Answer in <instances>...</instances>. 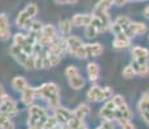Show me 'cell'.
<instances>
[{
    "mask_svg": "<svg viewBox=\"0 0 149 129\" xmlns=\"http://www.w3.org/2000/svg\"><path fill=\"white\" fill-rule=\"evenodd\" d=\"M34 17H31V14L27 12L26 9H24L22 12H19V14L17 16L16 18V26L18 28H26L29 30L31 25H33V21H34Z\"/></svg>",
    "mask_w": 149,
    "mask_h": 129,
    "instance_id": "30bf717a",
    "label": "cell"
},
{
    "mask_svg": "<svg viewBox=\"0 0 149 129\" xmlns=\"http://www.w3.org/2000/svg\"><path fill=\"white\" fill-rule=\"evenodd\" d=\"M102 88L100 85H92L90 89L87 90V99L90 102H99V97H100V93H101Z\"/></svg>",
    "mask_w": 149,
    "mask_h": 129,
    "instance_id": "44dd1931",
    "label": "cell"
},
{
    "mask_svg": "<svg viewBox=\"0 0 149 129\" xmlns=\"http://www.w3.org/2000/svg\"><path fill=\"white\" fill-rule=\"evenodd\" d=\"M21 52H22L21 47H19V45H17V44H14V43L9 47V54L13 57V58H16V57L21 53Z\"/></svg>",
    "mask_w": 149,
    "mask_h": 129,
    "instance_id": "d6a6232c",
    "label": "cell"
},
{
    "mask_svg": "<svg viewBox=\"0 0 149 129\" xmlns=\"http://www.w3.org/2000/svg\"><path fill=\"white\" fill-rule=\"evenodd\" d=\"M53 116L56 117L57 120H58L60 124H64L66 125L68 121L73 117V111L69 110V108L64 107V106L60 105L58 107L56 108V110H53Z\"/></svg>",
    "mask_w": 149,
    "mask_h": 129,
    "instance_id": "ba28073f",
    "label": "cell"
},
{
    "mask_svg": "<svg viewBox=\"0 0 149 129\" xmlns=\"http://www.w3.org/2000/svg\"><path fill=\"white\" fill-rule=\"evenodd\" d=\"M86 49L88 57H99L104 52V47L100 43H91V44H86Z\"/></svg>",
    "mask_w": 149,
    "mask_h": 129,
    "instance_id": "9a60e30c",
    "label": "cell"
},
{
    "mask_svg": "<svg viewBox=\"0 0 149 129\" xmlns=\"http://www.w3.org/2000/svg\"><path fill=\"white\" fill-rule=\"evenodd\" d=\"M48 57H49V62H51V66L54 67V66H57L61 62L62 59V56L61 54H56V53H49L48 52Z\"/></svg>",
    "mask_w": 149,
    "mask_h": 129,
    "instance_id": "f1b7e54d",
    "label": "cell"
},
{
    "mask_svg": "<svg viewBox=\"0 0 149 129\" xmlns=\"http://www.w3.org/2000/svg\"><path fill=\"white\" fill-rule=\"evenodd\" d=\"M90 112H91L90 106H88L87 103H81V105H78V106H77V107L73 110V116L79 117V119H83V120H84V117L87 116Z\"/></svg>",
    "mask_w": 149,
    "mask_h": 129,
    "instance_id": "ac0fdd59",
    "label": "cell"
},
{
    "mask_svg": "<svg viewBox=\"0 0 149 129\" xmlns=\"http://www.w3.org/2000/svg\"><path fill=\"white\" fill-rule=\"evenodd\" d=\"M99 116L101 120H111V121H116L117 106L114 105V102L111 101V99L105 101L104 106H102L99 111Z\"/></svg>",
    "mask_w": 149,
    "mask_h": 129,
    "instance_id": "5b68a950",
    "label": "cell"
},
{
    "mask_svg": "<svg viewBox=\"0 0 149 129\" xmlns=\"http://www.w3.org/2000/svg\"><path fill=\"white\" fill-rule=\"evenodd\" d=\"M68 4H75V3H78V0H66Z\"/></svg>",
    "mask_w": 149,
    "mask_h": 129,
    "instance_id": "ee69618b",
    "label": "cell"
},
{
    "mask_svg": "<svg viewBox=\"0 0 149 129\" xmlns=\"http://www.w3.org/2000/svg\"><path fill=\"white\" fill-rule=\"evenodd\" d=\"M131 66L134 67L136 75L140 76H148L149 75V63H140L136 59H131Z\"/></svg>",
    "mask_w": 149,
    "mask_h": 129,
    "instance_id": "2e32d148",
    "label": "cell"
},
{
    "mask_svg": "<svg viewBox=\"0 0 149 129\" xmlns=\"http://www.w3.org/2000/svg\"><path fill=\"white\" fill-rule=\"evenodd\" d=\"M8 119H10V117H9V116H8V115H7V114H5V112H4V111H3V110H1V108H0V128H1V125H3V124H4V123H5V121H7V120H8Z\"/></svg>",
    "mask_w": 149,
    "mask_h": 129,
    "instance_id": "f35d334b",
    "label": "cell"
},
{
    "mask_svg": "<svg viewBox=\"0 0 149 129\" xmlns=\"http://www.w3.org/2000/svg\"><path fill=\"white\" fill-rule=\"evenodd\" d=\"M68 83H69V85H70V88H73L74 90H79L84 87L86 80L83 79V76L81 75V74H78V75L68 77Z\"/></svg>",
    "mask_w": 149,
    "mask_h": 129,
    "instance_id": "e0dca14e",
    "label": "cell"
},
{
    "mask_svg": "<svg viewBox=\"0 0 149 129\" xmlns=\"http://www.w3.org/2000/svg\"><path fill=\"white\" fill-rule=\"evenodd\" d=\"M148 39H149V35H148Z\"/></svg>",
    "mask_w": 149,
    "mask_h": 129,
    "instance_id": "7dc6e473",
    "label": "cell"
},
{
    "mask_svg": "<svg viewBox=\"0 0 149 129\" xmlns=\"http://www.w3.org/2000/svg\"><path fill=\"white\" fill-rule=\"evenodd\" d=\"M58 34H60L58 30H57L53 25H44L43 26V30H42V36L39 38L36 44L40 45L42 48H47L51 43H54L60 38Z\"/></svg>",
    "mask_w": 149,
    "mask_h": 129,
    "instance_id": "3957f363",
    "label": "cell"
},
{
    "mask_svg": "<svg viewBox=\"0 0 149 129\" xmlns=\"http://www.w3.org/2000/svg\"><path fill=\"white\" fill-rule=\"evenodd\" d=\"M143 14H144V17L149 18V5H148L147 8H144V10H143Z\"/></svg>",
    "mask_w": 149,
    "mask_h": 129,
    "instance_id": "60d3db41",
    "label": "cell"
},
{
    "mask_svg": "<svg viewBox=\"0 0 149 129\" xmlns=\"http://www.w3.org/2000/svg\"><path fill=\"white\" fill-rule=\"evenodd\" d=\"M58 124H60L58 120H57L53 115L48 116V119L45 120V123H44V129H56L58 127Z\"/></svg>",
    "mask_w": 149,
    "mask_h": 129,
    "instance_id": "4316f807",
    "label": "cell"
},
{
    "mask_svg": "<svg viewBox=\"0 0 149 129\" xmlns=\"http://www.w3.org/2000/svg\"><path fill=\"white\" fill-rule=\"evenodd\" d=\"M9 27V21H8V17L4 13H0V30H4V28Z\"/></svg>",
    "mask_w": 149,
    "mask_h": 129,
    "instance_id": "836d02e7",
    "label": "cell"
},
{
    "mask_svg": "<svg viewBox=\"0 0 149 129\" xmlns=\"http://www.w3.org/2000/svg\"><path fill=\"white\" fill-rule=\"evenodd\" d=\"M109 1H110V3H111V4H113V3H114V0H109Z\"/></svg>",
    "mask_w": 149,
    "mask_h": 129,
    "instance_id": "bcb514c9",
    "label": "cell"
},
{
    "mask_svg": "<svg viewBox=\"0 0 149 129\" xmlns=\"http://www.w3.org/2000/svg\"><path fill=\"white\" fill-rule=\"evenodd\" d=\"M127 1H130V0H114L113 4H114V5H117V7H122V5H123V4H126Z\"/></svg>",
    "mask_w": 149,
    "mask_h": 129,
    "instance_id": "ab89813d",
    "label": "cell"
},
{
    "mask_svg": "<svg viewBox=\"0 0 149 129\" xmlns=\"http://www.w3.org/2000/svg\"><path fill=\"white\" fill-rule=\"evenodd\" d=\"M4 94H7V93H5V89H4V87H3V85L0 84V98H1V97L4 96Z\"/></svg>",
    "mask_w": 149,
    "mask_h": 129,
    "instance_id": "b9f144b4",
    "label": "cell"
},
{
    "mask_svg": "<svg viewBox=\"0 0 149 129\" xmlns=\"http://www.w3.org/2000/svg\"><path fill=\"white\" fill-rule=\"evenodd\" d=\"M14 128H16V127H14V123L12 121V119H8L7 121L1 125V128H0V129H14Z\"/></svg>",
    "mask_w": 149,
    "mask_h": 129,
    "instance_id": "74e56055",
    "label": "cell"
},
{
    "mask_svg": "<svg viewBox=\"0 0 149 129\" xmlns=\"http://www.w3.org/2000/svg\"><path fill=\"white\" fill-rule=\"evenodd\" d=\"M131 56H132L134 59H136L140 63H148L149 62V49L144 47H140V45H136L131 49Z\"/></svg>",
    "mask_w": 149,
    "mask_h": 129,
    "instance_id": "9c48e42d",
    "label": "cell"
},
{
    "mask_svg": "<svg viewBox=\"0 0 149 129\" xmlns=\"http://www.w3.org/2000/svg\"><path fill=\"white\" fill-rule=\"evenodd\" d=\"M66 40H68V49H69V53L73 54V56L77 53V50H78L79 48L82 47V45H84V44H83V41L78 38V36L68 35V36H66Z\"/></svg>",
    "mask_w": 149,
    "mask_h": 129,
    "instance_id": "4fadbf2b",
    "label": "cell"
},
{
    "mask_svg": "<svg viewBox=\"0 0 149 129\" xmlns=\"http://www.w3.org/2000/svg\"><path fill=\"white\" fill-rule=\"evenodd\" d=\"M54 3H56V4H60V5L68 4V1H66V0H54Z\"/></svg>",
    "mask_w": 149,
    "mask_h": 129,
    "instance_id": "7bdbcfd3",
    "label": "cell"
},
{
    "mask_svg": "<svg viewBox=\"0 0 149 129\" xmlns=\"http://www.w3.org/2000/svg\"><path fill=\"white\" fill-rule=\"evenodd\" d=\"M47 108L40 105L31 103L27 108V125L29 127H36L38 129H44V123L48 119Z\"/></svg>",
    "mask_w": 149,
    "mask_h": 129,
    "instance_id": "7a4b0ae2",
    "label": "cell"
},
{
    "mask_svg": "<svg viewBox=\"0 0 149 129\" xmlns=\"http://www.w3.org/2000/svg\"><path fill=\"white\" fill-rule=\"evenodd\" d=\"M87 75L91 83H96L100 76V66L96 62H90L87 65Z\"/></svg>",
    "mask_w": 149,
    "mask_h": 129,
    "instance_id": "5bb4252c",
    "label": "cell"
},
{
    "mask_svg": "<svg viewBox=\"0 0 149 129\" xmlns=\"http://www.w3.org/2000/svg\"><path fill=\"white\" fill-rule=\"evenodd\" d=\"M96 129H107V128H105V127H104V125H102V124H100V125H99V127H97Z\"/></svg>",
    "mask_w": 149,
    "mask_h": 129,
    "instance_id": "f6af8a7d",
    "label": "cell"
},
{
    "mask_svg": "<svg viewBox=\"0 0 149 129\" xmlns=\"http://www.w3.org/2000/svg\"><path fill=\"white\" fill-rule=\"evenodd\" d=\"M97 34H100L99 31H97V28L95 27V26L92 25H88L84 27V36L87 39H93L97 36Z\"/></svg>",
    "mask_w": 149,
    "mask_h": 129,
    "instance_id": "d4e9b609",
    "label": "cell"
},
{
    "mask_svg": "<svg viewBox=\"0 0 149 129\" xmlns=\"http://www.w3.org/2000/svg\"><path fill=\"white\" fill-rule=\"evenodd\" d=\"M10 38V28H4V30H0V40L1 41H7Z\"/></svg>",
    "mask_w": 149,
    "mask_h": 129,
    "instance_id": "d590c367",
    "label": "cell"
},
{
    "mask_svg": "<svg viewBox=\"0 0 149 129\" xmlns=\"http://www.w3.org/2000/svg\"><path fill=\"white\" fill-rule=\"evenodd\" d=\"M71 27H73V23H71L70 19H61L58 22V25H57V30H58L60 35H62V36L70 35Z\"/></svg>",
    "mask_w": 149,
    "mask_h": 129,
    "instance_id": "d6986e66",
    "label": "cell"
},
{
    "mask_svg": "<svg viewBox=\"0 0 149 129\" xmlns=\"http://www.w3.org/2000/svg\"><path fill=\"white\" fill-rule=\"evenodd\" d=\"M36 98H42L47 102L51 110H56L60 106V89L58 85L53 81H48L42 84L40 87L35 88Z\"/></svg>",
    "mask_w": 149,
    "mask_h": 129,
    "instance_id": "6da1fadb",
    "label": "cell"
},
{
    "mask_svg": "<svg viewBox=\"0 0 149 129\" xmlns=\"http://www.w3.org/2000/svg\"><path fill=\"white\" fill-rule=\"evenodd\" d=\"M135 75H136V72H135V70H134V67L131 66V63L123 67V70H122V76L125 77V79H132V77L135 76Z\"/></svg>",
    "mask_w": 149,
    "mask_h": 129,
    "instance_id": "484cf974",
    "label": "cell"
},
{
    "mask_svg": "<svg viewBox=\"0 0 149 129\" xmlns=\"http://www.w3.org/2000/svg\"><path fill=\"white\" fill-rule=\"evenodd\" d=\"M25 9L31 14V17H35L36 14H38V12H39V8H38V5H36L35 3H30V4H27Z\"/></svg>",
    "mask_w": 149,
    "mask_h": 129,
    "instance_id": "1f68e13d",
    "label": "cell"
},
{
    "mask_svg": "<svg viewBox=\"0 0 149 129\" xmlns=\"http://www.w3.org/2000/svg\"><path fill=\"white\" fill-rule=\"evenodd\" d=\"M36 98L35 88L33 87H26L24 90L21 92V102L26 106H30L34 102V99Z\"/></svg>",
    "mask_w": 149,
    "mask_h": 129,
    "instance_id": "7c38bea8",
    "label": "cell"
},
{
    "mask_svg": "<svg viewBox=\"0 0 149 129\" xmlns=\"http://www.w3.org/2000/svg\"><path fill=\"white\" fill-rule=\"evenodd\" d=\"M119 127H121V129H136L135 125L131 123V120H127V121L122 123V124H119Z\"/></svg>",
    "mask_w": 149,
    "mask_h": 129,
    "instance_id": "8d00e7d4",
    "label": "cell"
},
{
    "mask_svg": "<svg viewBox=\"0 0 149 129\" xmlns=\"http://www.w3.org/2000/svg\"><path fill=\"white\" fill-rule=\"evenodd\" d=\"M137 111L143 121L149 127V92H144L137 102Z\"/></svg>",
    "mask_w": 149,
    "mask_h": 129,
    "instance_id": "8992f818",
    "label": "cell"
},
{
    "mask_svg": "<svg viewBox=\"0 0 149 129\" xmlns=\"http://www.w3.org/2000/svg\"><path fill=\"white\" fill-rule=\"evenodd\" d=\"M10 85H12V88L14 90L17 92H22L26 87H29L27 84V80L25 79L24 76H16L12 79V81H10Z\"/></svg>",
    "mask_w": 149,
    "mask_h": 129,
    "instance_id": "ffe728a7",
    "label": "cell"
},
{
    "mask_svg": "<svg viewBox=\"0 0 149 129\" xmlns=\"http://www.w3.org/2000/svg\"><path fill=\"white\" fill-rule=\"evenodd\" d=\"M113 97V88L110 87H104L100 93V97H99V102H105L108 99H110Z\"/></svg>",
    "mask_w": 149,
    "mask_h": 129,
    "instance_id": "cb8c5ba5",
    "label": "cell"
},
{
    "mask_svg": "<svg viewBox=\"0 0 149 129\" xmlns=\"http://www.w3.org/2000/svg\"><path fill=\"white\" fill-rule=\"evenodd\" d=\"M92 22V14H75V16L71 18V23L74 27H86V26L91 25Z\"/></svg>",
    "mask_w": 149,
    "mask_h": 129,
    "instance_id": "8fae6325",
    "label": "cell"
},
{
    "mask_svg": "<svg viewBox=\"0 0 149 129\" xmlns=\"http://www.w3.org/2000/svg\"><path fill=\"white\" fill-rule=\"evenodd\" d=\"M116 22H117V23L121 25V26H122V28L125 30L126 27H128V26H130V23H131L132 21H131V19L128 18L127 16H118V17L116 18Z\"/></svg>",
    "mask_w": 149,
    "mask_h": 129,
    "instance_id": "83f0119b",
    "label": "cell"
},
{
    "mask_svg": "<svg viewBox=\"0 0 149 129\" xmlns=\"http://www.w3.org/2000/svg\"><path fill=\"white\" fill-rule=\"evenodd\" d=\"M111 5L113 4H111L109 0H99V1L96 3L95 8H93V12H108Z\"/></svg>",
    "mask_w": 149,
    "mask_h": 129,
    "instance_id": "603a6c76",
    "label": "cell"
},
{
    "mask_svg": "<svg viewBox=\"0 0 149 129\" xmlns=\"http://www.w3.org/2000/svg\"><path fill=\"white\" fill-rule=\"evenodd\" d=\"M111 101L114 102V105L118 107V106H121V105H123L126 101H125V98H123V96H121V94H113V97H111Z\"/></svg>",
    "mask_w": 149,
    "mask_h": 129,
    "instance_id": "e575fe53",
    "label": "cell"
},
{
    "mask_svg": "<svg viewBox=\"0 0 149 129\" xmlns=\"http://www.w3.org/2000/svg\"><path fill=\"white\" fill-rule=\"evenodd\" d=\"M125 34L128 39H132L137 35H144L147 32V25L144 22H131L128 27H126Z\"/></svg>",
    "mask_w": 149,
    "mask_h": 129,
    "instance_id": "52a82bcc",
    "label": "cell"
},
{
    "mask_svg": "<svg viewBox=\"0 0 149 129\" xmlns=\"http://www.w3.org/2000/svg\"><path fill=\"white\" fill-rule=\"evenodd\" d=\"M0 108L9 117H13L18 114V107H17L16 101L10 96H8V94H4L0 98Z\"/></svg>",
    "mask_w": 149,
    "mask_h": 129,
    "instance_id": "277c9868",
    "label": "cell"
},
{
    "mask_svg": "<svg viewBox=\"0 0 149 129\" xmlns=\"http://www.w3.org/2000/svg\"><path fill=\"white\" fill-rule=\"evenodd\" d=\"M131 45V39H122L116 38L113 40V48L114 49H126Z\"/></svg>",
    "mask_w": 149,
    "mask_h": 129,
    "instance_id": "7402d4cb",
    "label": "cell"
},
{
    "mask_svg": "<svg viewBox=\"0 0 149 129\" xmlns=\"http://www.w3.org/2000/svg\"><path fill=\"white\" fill-rule=\"evenodd\" d=\"M29 56H30V54H27V53H25L24 50L21 52V53L18 54V56L16 57V61H17V63H19L22 66V67H25V65H26V62H27V58H29Z\"/></svg>",
    "mask_w": 149,
    "mask_h": 129,
    "instance_id": "f546056e",
    "label": "cell"
},
{
    "mask_svg": "<svg viewBox=\"0 0 149 129\" xmlns=\"http://www.w3.org/2000/svg\"><path fill=\"white\" fill-rule=\"evenodd\" d=\"M78 74H79L78 67H77V66H74V65L68 66L66 70H65V75H66V77H71L74 75H78Z\"/></svg>",
    "mask_w": 149,
    "mask_h": 129,
    "instance_id": "4dcf8cb0",
    "label": "cell"
}]
</instances>
